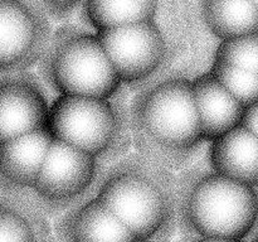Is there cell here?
<instances>
[{"mask_svg": "<svg viewBox=\"0 0 258 242\" xmlns=\"http://www.w3.org/2000/svg\"><path fill=\"white\" fill-rule=\"evenodd\" d=\"M134 150L174 171L183 170L206 143L191 78L165 71L128 101Z\"/></svg>", "mask_w": 258, "mask_h": 242, "instance_id": "cell-1", "label": "cell"}, {"mask_svg": "<svg viewBox=\"0 0 258 242\" xmlns=\"http://www.w3.org/2000/svg\"><path fill=\"white\" fill-rule=\"evenodd\" d=\"M95 196L138 238L153 239L168 231L178 213V175L128 151L108 164Z\"/></svg>", "mask_w": 258, "mask_h": 242, "instance_id": "cell-2", "label": "cell"}, {"mask_svg": "<svg viewBox=\"0 0 258 242\" xmlns=\"http://www.w3.org/2000/svg\"><path fill=\"white\" fill-rule=\"evenodd\" d=\"M178 175V213L197 236L243 239L258 221L256 187L206 166Z\"/></svg>", "mask_w": 258, "mask_h": 242, "instance_id": "cell-3", "label": "cell"}, {"mask_svg": "<svg viewBox=\"0 0 258 242\" xmlns=\"http://www.w3.org/2000/svg\"><path fill=\"white\" fill-rule=\"evenodd\" d=\"M37 67L57 96L113 97L125 92L97 33L88 28L55 29Z\"/></svg>", "mask_w": 258, "mask_h": 242, "instance_id": "cell-4", "label": "cell"}, {"mask_svg": "<svg viewBox=\"0 0 258 242\" xmlns=\"http://www.w3.org/2000/svg\"><path fill=\"white\" fill-rule=\"evenodd\" d=\"M48 130L55 140L107 164L133 148L125 92L113 97L57 96L50 102Z\"/></svg>", "mask_w": 258, "mask_h": 242, "instance_id": "cell-5", "label": "cell"}, {"mask_svg": "<svg viewBox=\"0 0 258 242\" xmlns=\"http://www.w3.org/2000/svg\"><path fill=\"white\" fill-rule=\"evenodd\" d=\"M96 33L123 87L134 91L168 71L175 53L158 20Z\"/></svg>", "mask_w": 258, "mask_h": 242, "instance_id": "cell-6", "label": "cell"}, {"mask_svg": "<svg viewBox=\"0 0 258 242\" xmlns=\"http://www.w3.org/2000/svg\"><path fill=\"white\" fill-rule=\"evenodd\" d=\"M108 164L53 139L32 192L39 209L63 208L96 192Z\"/></svg>", "mask_w": 258, "mask_h": 242, "instance_id": "cell-7", "label": "cell"}, {"mask_svg": "<svg viewBox=\"0 0 258 242\" xmlns=\"http://www.w3.org/2000/svg\"><path fill=\"white\" fill-rule=\"evenodd\" d=\"M52 22L34 0H0V73L37 66L54 32Z\"/></svg>", "mask_w": 258, "mask_h": 242, "instance_id": "cell-8", "label": "cell"}, {"mask_svg": "<svg viewBox=\"0 0 258 242\" xmlns=\"http://www.w3.org/2000/svg\"><path fill=\"white\" fill-rule=\"evenodd\" d=\"M39 75L0 73V135L3 140L48 129L50 102Z\"/></svg>", "mask_w": 258, "mask_h": 242, "instance_id": "cell-9", "label": "cell"}, {"mask_svg": "<svg viewBox=\"0 0 258 242\" xmlns=\"http://www.w3.org/2000/svg\"><path fill=\"white\" fill-rule=\"evenodd\" d=\"M53 138L48 129L0 144V194L32 201V192Z\"/></svg>", "mask_w": 258, "mask_h": 242, "instance_id": "cell-10", "label": "cell"}, {"mask_svg": "<svg viewBox=\"0 0 258 242\" xmlns=\"http://www.w3.org/2000/svg\"><path fill=\"white\" fill-rule=\"evenodd\" d=\"M191 86L206 143H211L241 125L246 107L209 71L191 78Z\"/></svg>", "mask_w": 258, "mask_h": 242, "instance_id": "cell-11", "label": "cell"}, {"mask_svg": "<svg viewBox=\"0 0 258 242\" xmlns=\"http://www.w3.org/2000/svg\"><path fill=\"white\" fill-rule=\"evenodd\" d=\"M66 242H134L126 224L93 194L73 208L60 226Z\"/></svg>", "mask_w": 258, "mask_h": 242, "instance_id": "cell-12", "label": "cell"}, {"mask_svg": "<svg viewBox=\"0 0 258 242\" xmlns=\"http://www.w3.org/2000/svg\"><path fill=\"white\" fill-rule=\"evenodd\" d=\"M208 165L218 173L258 187V138L239 125L209 143Z\"/></svg>", "mask_w": 258, "mask_h": 242, "instance_id": "cell-13", "label": "cell"}, {"mask_svg": "<svg viewBox=\"0 0 258 242\" xmlns=\"http://www.w3.org/2000/svg\"><path fill=\"white\" fill-rule=\"evenodd\" d=\"M159 0H83L80 8L86 28L95 32L131 23L156 20Z\"/></svg>", "mask_w": 258, "mask_h": 242, "instance_id": "cell-14", "label": "cell"}, {"mask_svg": "<svg viewBox=\"0 0 258 242\" xmlns=\"http://www.w3.org/2000/svg\"><path fill=\"white\" fill-rule=\"evenodd\" d=\"M202 18L219 42L258 32V10L252 0H202Z\"/></svg>", "mask_w": 258, "mask_h": 242, "instance_id": "cell-15", "label": "cell"}, {"mask_svg": "<svg viewBox=\"0 0 258 242\" xmlns=\"http://www.w3.org/2000/svg\"><path fill=\"white\" fill-rule=\"evenodd\" d=\"M0 242H44L39 208L33 202L0 194Z\"/></svg>", "mask_w": 258, "mask_h": 242, "instance_id": "cell-16", "label": "cell"}, {"mask_svg": "<svg viewBox=\"0 0 258 242\" xmlns=\"http://www.w3.org/2000/svg\"><path fill=\"white\" fill-rule=\"evenodd\" d=\"M209 72L244 107L258 101V73L218 59L212 60Z\"/></svg>", "mask_w": 258, "mask_h": 242, "instance_id": "cell-17", "label": "cell"}, {"mask_svg": "<svg viewBox=\"0 0 258 242\" xmlns=\"http://www.w3.org/2000/svg\"><path fill=\"white\" fill-rule=\"evenodd\" d=\"M213 59L258 73V32L219 42Z\"/></svg>", "mask_w": 258, "mask_h": 242, "instance_id": "cell-18", "label": "cell"}, {"mask_svg": "<svg viewBox=\"0 0 258 242\" xmlns=\"http://www.w3.org/2000/svg\"><path fill=\"white\" fill-rule=\"evenodd\" d=\"M53 20L66 19L80 10L83 0H34Z\"/></svg>", "mask_w": 258, "mask_h": 242, "instance_id": "cell-19", "label": "cell"}, {"mask_svg": "<svg viewBox=\"0 0 258 242\" xmlns=\"http://www.w3.org/2000/svg\"><path fill=\"white\" fill-rule=\"evenodd\" d=\"M241 125L253 133L258 138V101L244 108Z\"/></svg>", "mask_w": 258, "mask_h": 242, "instance_id": "cell-20", "label": "cell"}, {"mask_svg": "<svg viewBox=\"0 0 258 242\" xmlns=\"http://www.w3.org/2000/svg\"><path fill=\"white\" fill-rule=\"evenodd\" d=\"M191 242H243L242 239L237 238H223V237H204L198 236Z\"/></svg>", "mask_w": 258, "mask_h": 242, "instance_id": "cell-21", "label": "cell"}, {"mask_svg": "<svg viewBox=\"0 0 258 242\" xmlns=\"http://www.w3.org/2000/svg\"><path fill=\"white\" fill-rule=\"evenodd\" d=\"M134 242H153V239H141V238H139V239H136V241H134Z\"/></svg>", "mask_w": 258, "mask_h": 242, "instance_id": "cell-22", "label": "cell"}, {"mask_svg": "<svg viewBox=\"0 0 258 242\" xmlns=\"http://www.w3.org/2000/svg\"><path fill=\"white\" fill-rule=\"evenodd\" d=\"M252 2H253L254 7H256V9L258 10V0H252Z\"/></svg>", "mask_w": 258, "mask_h": 242, "instance_id": "cell-23", "label": "cell"}, {"mask_svg": "<svg viewBox=\"0 0 258 242\" xmlns=\"http://www.w3.org/2000/svg\"><path fill=\"white\" fill-rule=\"evenodd\" d=\"M254 242H258V234H257V237H256V239H254Z\"/></svg>", "mask_w": 258, "mask_h": 242, "instance_id": "cell-24", "label": "cell"}, {"mask_svg": "<svg viewBox=\"0 0 258 242\" xmlns=\"http://www.w3.org/2000/svg\"><path fill=\"white\" fill-rule=\"evenodd\" d=\"M2 141H3V139H2V135H0V144H2Z\"/></svg>", "mask_w": 258, "mask_h": 242, "instance_id": "cell-25", "label": "cell"}]
</instances>
